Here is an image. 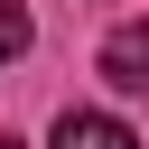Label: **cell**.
<instances>
[{
  "instance_id": "7a4b0ae2",
  "label": "cell",
  "mask_w": 149,
  "mask_h": 149,
  "mask_svg": "<svg viewBox=\"0 0 149 149\" xmlns=\"http://www.w3.org/2000/svg\"><path fill=\"white\" fill-rule=\"evenodd\" d=\"M47 149H140V130H130V121H112V112H65Z\"/></svg>"
},
{
  "instance_id": "6da1fadb",
  "label": "cell",
  "mask_w": 149,
  "mask_h": 149,
  "mask_svg": "<svg viewBox=\"0 0 149 149\" xmlns=\"http://www.w3.org/2000/svg\"><path fill=\"white\" fill-rule=\"evenodd\" d=\"M102 84H121V93H149V19H121V28L102 37Z\"/></svg>"
},
{
  "instance_id": "3957f363",
  "label": "cell",
  "mask_w": 149,
  "mask_h": 149,
  "mask_svg": "<svg viewBox=\"0 0 149 149\" xmlns=\"http://www.w3.org/2000/svg\"><path fill=\"white\" fill-rule=\"evenodd\" d=\"M28 56V0H0V65Z\"/></svg>"
}]
</instances>
